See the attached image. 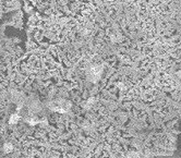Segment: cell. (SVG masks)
<instances>
[{"label": "cell", "mask_w": 181, "mask_h": 158, "mask_svg": "<svg viewBox=\"0 0 181 158\" xmlns=\"http://www.w3.org/2000/svg\"><path fill=\"white\" fill-rule=\"evenodd\" d=\"M21 120H23V118L21 117L20 114H18V112H12L10 114V117H9V121L8 123L9 125H19L21 122Z\"/></svg>", "instance_id": "6da1fadb"}, {"label": "cell", "mask_w": 181, "mask_h": 158, "mask_svg": "<svg viewBox=\"0 0 181 158\" xmlns=\"http://www.w3.org/2000/svg\"><path fill=\"white\" fill-rule=\"evenodd\" d=\"M2 147H4V153L7 155L12 154V153L14 151V149H15L14 145L12 144L11 142H6L4 144H2Z\"/></svg>", "instance_id": "7a4b0ae2"}]
</instances>
